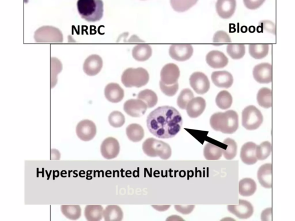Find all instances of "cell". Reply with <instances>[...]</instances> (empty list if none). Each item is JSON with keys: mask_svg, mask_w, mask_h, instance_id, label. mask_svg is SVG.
Listing matches in <instances>:
<instances>
[{"mask_svg": "<svg viewBox=\"0 0 295 221\" xmlns=\"http://www.w3.org/2000/svg\"><path fill=\"white\" fill-rule=\"evenodd\" d=\"M146 125L150 133L159 138H172L178 134L183 125L178 110L171 106H162L152 112L147 117Z\"/></svg>", "mask_w": 295, "mask_h": 221, "instance_id": "cell-1", "label": "cell"}, {"mask_svg": "<svg viewBox=\"0 0 295 221\" xmlns=\"http://www.w3.org/2000/svg\"><path fill=\"white\" fill-rule=\"evenodd\" d=\"M210 125L215 131H220L223 134H234L239 127L238 115L234 110L215 113L210 117Z\"/></svg>", "mask_w": 295, "mask_h": 221, "instance_id": "cell-2", "label": "cell"}, {"mask_svg": "<svg viewBox=\"0 0 295 221\" xmlns=\"http://www.w3.org/2000/svg\"><path fill=\"white\" fill-rule=\"evenodd\" d=\"M102 0H78V10L80 15L88 22H98L103 18Z\"/></svg>", "mask_w": 295, "mask_h": 221, "instance_id": "cell-3", "label": "cell"}, {"mask_svg": "<svg viewBox=\"0 0 295 221\" xmlns=\"http://www.w3.org/2000/svg\"><path fill=\"white\" fill-rule=\"evenodd\" d=\"M149 72L142 67L129 68L122 75L121 82L127 88L144 87L149 82Z\"/></svg>", "mask_w": 295, "mask_h": 221, "instance_id": "cell-4", "label": "cell"}, {"mask_svg": "<svg viewBox=\"0 0 295 221\" xmlns=\"http://www.w3.org/2000/svg\"><path fill=\"white\" fill-rule=\"evenodd\" d=\"M142 150L149 157H159L163 160L170 159L172 155V150L169 144L153 138L145 140L142 144Z\"/></svg>", "mask_w": 295, "mask_h": 221, "instance_id": "cell-5", "label": "cell"}, {"mask_svg": "<svg viewBox=\"0 0 295 221\" xmlns=\"http://www.w3.org/2000/svg\"><path fill=\"white\" fill-rule=\"evenodd\" d=\"M34 40L36 43H62L64 38L58 28L45 25L36 29L34 33Z\"/></svg>", "mask_w": 295, "mask_h": 221, "instance_id": "cell-6", "label": "cell"}, {"mask_svg": "<svg viewBox=\"0 0 295 221\" xmlns=\"http://www.w3.org/2000/svg\"><path fill=\"white\" fill-rule=\"evenodd\" d=\"M264 121L260 110L254 105L247 106L242 112V126L247 130L258 129Z\"/></svg>", "mask_w": 295, "mask_h": 221, "instance_id": "cell-7", "label": "cell"}, {"mask_svg": "<svg viewBox=\"0 0 295 221\" xmlns=\"http://www.w3.org/2000/svg\"><path fill=\"white\" fill-rule=\"evenodd\" d=\"M190 84L198 94L204 95L210 88V82L207 76L202 72H195L190 78Z\"/></svg>", "mask_w": 295, "mask_h": 221, "instance_id": "cell-8", "label": "cell"}, {"mask_svg": "<svg viewBox=\"0 0 295 221\" xmlns=\"http://www.w3.org/2000/svg\"><path fill=\"white\" fill-rule=\"evenodd\" d=\"M76 131L79 139L83 141H90L95 137L96 127L94 122L83 120L78 123Z\"/></svg>", "mask_w": 295, "mask_h": 221, "instance_id": "cell-9", "label": "cell"}, {"mask_svg": "<svg viewBox=\"0 0 295 221\" xmlns=\"http://www.w3.org/2000/svg\"><path fill=\"white\" fill-rule=\"evenodd\" d=\"M120 146L118 140L113 137L105 139L100 146L101 154L104 159L112 160L119 156Z\"/></svg>", "mask_w": 295, "mask_h": 221, "instance_id": "cell-10", "label": "cell"}, {"mask_svg": "<svg viewBox=\"0 0 295 221\" xmlns=\"http://www.w3.org/2000/svg\"><path fill=\"white\" fill-rule=\"evenodd\" d=\"M193 48L189 44H175L171 46L169 50L170 57L177 61H185L191 58Z\"/></svg>", "mask_w": 295, "mask_h": 221, "instance_id": "cell-11", "label": "cell"}, {"mask_svg": "<svg viewBox=\"0 0 295 221\" xmlns=\"http://www.w3.org/2000/svg\"><path fill=\"white\" fill-rule=\"evenodd\" d=\"M228 210L240 219H248L254 213V207L251 203L239 199L238 205H229Z\"/></svg>", "mask_w": 295, "mask_h": 221, "instance_id": "cell-12", "label": "cell"}, {"mask_svg": "<svg viewBox=\"0 0 295 221\" xmlns=\"http://www.w3.org/2000/svg\"><path fill=\"white\" fill-rule=\"evenodd\" d=\"M147 108L144 102L138 99L126 101L124 105L125 112L128 116L134 118L142 116L146 113Z\"/></svg>", "mask_w": 295, "mask_h": 221, "instance_id": "cell-13", "label": "cell"}, {"mask_svg": "<svg viewBox=\"0 0 295 221\" xmlns=\"http://www.w3.org/2000/svg\"><path fill=\"white\" fill-rule=\"evenodd\" d=\"M179 76L180 70L178 66L174 63H168L162 69L161 81L164 84L170 86L178 83Z\"/></svg>", "mask_w": 295, "mask_h": 221, "instance_id": "cell-14", "label": "cell"}, {"mask_svg": "<svg viewBox=\"0 0 295 221\" xmlns=\"http://www.w3.org/2000/svg\"><path fill=\"white\" fill-rule=\"evenodd\" d=\"M272 67L270 63H263L256 65L253 69V77L260 84H269L272 82Z\"/></svg>", "mask_w": 295, "mask_h": 221, "instance_id": "cell-15", "label": "cell"}, {"mask_svg": "<svg viewBox=\"0 0 295 221\" xmlns=\"http://www.w3.org/2000/svg\"><path fill=\"white\" fill-rule=\"evenodd\" d=\"M103 67V60L99 55L93 54L88 57L84 61L83 70L88 76L98 75Z\"/></svg>", "mask_w": 295, "mask_h": 221, "instance_id": "cell-16", "label": "cell"}, {"mask_svg": "<svg viewBox=\"0 0 295 221\" xmlns=\"http://www.w3.org/2000/svg\"><path fill=\"white\" fill-rule=\"evenodd\" d=\"M237 7L236 0H217L216 9L217 14L223 19H229L234 14Z\"/></svg>", "mask_w": 295, "mask_h": 221, "instance_id": "cell-17", "label": "cell"}, {"mask_svg": "<svg viewBox=\"0 0 295 221\" xmlns=\"http://www.w3.org/2000/svg\"><path fill=\"white\" fill-rule=\"evenodd\" d=\"M206 61L214 69H221L228 64L229 59L220 51L213 50L206 55Z\"/></svg>", "mask_w": 295, "mask_h": 221, "instance_id": "cell-18", "label": "cell"}, {"mask_svg": "<svg viewBox=\"0 0 295 221\" xmlns=\"http://www.w3.org/2000/svg\"><path fill=\"white\" fill-rule=\"evenodd\" d=\"M104 95L108 101L117 103L124 99V91L119 84L110 83L105 88Z\"/></svg>", "mask_w": 295, "mask_h": 221, "instance_id": "cell-19", "label": "cell"}, {"mask_svg": "<svg viewBox=\"0 0 295 221\" xmlns=\"http://www.w3.org/2000/svg\"><path fill=\"white\" fill-rule=\"evenodd\" d=\"M206 108V101L201 97H197L189 102L187 106V112L189 117L196 118L204 113Z\"/></svg>", "mask_w": 295, "mask_h": 221, "instance_id": "cell-20", "label": "cell"}, {"mask_svg": "<svg viewBox=\"0 0 295 221\" xmlns=\"http://www.w3.org/2000/svg\"><path fill=\"white\" fill-rule=\"evenodd\" d=\"M256 144L252 142L244 144L241 148V159L247 165H254L258 161L256 156Z\"/></svg>", "mask_w": 295, "mask_h": 221, "instance_id": "cell-21", "label": "cell"}, {"mask_svg": "<svg viewBox=\"0 0 295 221\" xmlns=\"http://www.w3.org/2000/svg\"><path fill=\"white\" fill-rule=\"evenodd\" d=\"M211 79L213 83L218 88H229L234 82L233 76L226 71H214Z\"/></svg>", "mask_w": 295, "mask_h": 221, "instance_id": "cell-22", "label": "cell"}, {"mask_svg": "<svg viewBox=\"0 0 295 221\" xmlns=\"http://www.w3.org/2000/svg\"><path fill=\"white\" fill-rule=\"evenodd\" d=\"M260 183L265 189H271L272 186V166L271 164H265L259 168L257 172Z\"/></svg>", "mask_w": 295, "mask_h": 221, "instance_id": "cell-23", "label": "cell"}, {"mask_svg": "<svg viewBox=\"0 0 295 221\" xmlns=\"http://www.w3.org/2000/svg\"><path fill=\"white\" fill-rule=\"evenodd\" d=\"M153 50L149 45L140 44L134 47L132 50L133 58L137 61H145L150 58Z\"/></svg>", "mask_w": 295, "mask_h": 221, "instance_id": "cell-24", "label": "cell"}, {"mask_svg": "<svg viewBox=\"0 0 295 221\" xmlns=\"http://www.w3.org/2000/svg\"><path fill=\"white\" fill-rule=\"evenodd\" d=\"M256 190V182L252 178H244L239 182V193L243 197H250Z\"/></svg>", "mask_w": 295, "mask_h": 221, "instance_id": "cell-25", "label": "cell"}, {"mask_svg": "<svg viewBox=\"0 0 295 221\" xmlns=\"http://www.w3.org/2000/svg\"><path fill=\"white\" fill-rule=\"evenodd\" d=\"M126 133L130 141L133 142H140L144 137V129L137 123L129 125L126 128Z\"/></svg>", "mask_w": 295, "mask_h": 221, "instance_id": "cell-26", "label": "cell"}, {"mask_svg": "<svg viewBox=\"0 0 295 221\" xmlns=\"http://www.w3.org/2000/svg\"><path fill=\"white\" fill-rule=\"evenodd\" d=\"M103 216L106 221H121L124 214L121 207L117 205H109L103 210Z\"/></svg>", "mask_w": 295, "mask_h": 221, "instance_id": "cell-27", "label": "cell"}, {"mask_svg": "<svg viewBox=\"0 0 295 221\" xmlns=\"http://www.w3.org/2000/svg\"><path fill=\"white\" fill-rule=\"evenodd\" d=\"M103 207L100 205H87L84 215L88 221H99L103 218Z\"/></svg>", "mask_w": 295, "mask_h": 221, "instance_id": "cell-28", "label": "cell"}, {"mask_svg": "<svg viewBox=\"0 0 295 221\" xmlns=\"http://www.w3.org/2000/svg\"><path fill=\"white\" fill-rule=\"evenodd\" d=\"M257 102L259 104L265 108L272 107V91L268 88H263L260 89L256 96Z\"/></svg>", "mask_w": 295, "mask_h": 221, "instance_id": "cell-29", "label": "cell"}, {"mask_svg": "<svg viewBox=\"0 0 295 221\" xmlns=\"http://www.w3.org/2000/svg\"><path fill=\"white\" fill-rule=\"evenodd\" d=\"M138 99L144 102L147 108H153L157 105L158 101V96L156 93L150 89H145L138 94Z\"/></svg>", "mask_w": 295, "mask_h": 221, "instance_id": "cell-30", "label": "cell"}, {"mask_svg": "<svg viewBox=\"0 0 295 221\" xmlns=\"http://www.w3.org/2000/svg\"><path fill=\"white\" fill-rule=\"evenodd\" d=\"M222 149L211 143L206 144L204 150L205 158L207 160H218L222 156Z\"/></svg>", "mask_w": 295, "mask_h": 221, "instance_id": "cell-31", "label": "cell"}, {"mask_svg": "<svg viewBox=\"0 0 295 221\" xmlns=\"http://www.w3.org/2000/svg\"><path fill=\"white\" fill-rule=\"evenodd\" d=\"M269 46L267 44H251L249 45V53L252 58L260 59L267 57Z\"/></svg>", "mask_w": 295, "mask_h": 221, "instance_id": "cell-32", "label": "cell"}, {"mask_svg": "<svg viewBox=\"0 0 295 221\" xmlns=\"http://www.w3.org/2000/svg\"><path fill=\"white\" fill-rule=\"evenodd\" d=\"M61 210L62 213L70 220H77L82 215L81 207L79 205H62Z\"/></svg>", "mask_w": 295, "mask_h": 221, "instance_id": "cell-33", "label": "cell"}, {"mask_svg": "<svg viewBox=\"0 0 295 221\" xmlns=\"http://www.w3.org/2000/svg\"><path fill=\"white\" fill-rule=\"evenodd\" d=\"M216 103L222 109H229L233 104V97L228 91H222L216 96Z\"/></svg>", "mask_w": 295, "mask_h": 221, "instance_id": "cell-34", "label": "cell"}, {"mask_svg": "<svg viewBox=\"0 0 295 221\" xmlns=\"http://www.w3.org/2000/svg\"><path fill=\"white\" fill-rule=\"evenodd\" d=\"M223 143L227 146L226 150L222 149L223 155L227 160H230L235 158L237 154L238 146L237 142L231 138H227Z\"/></svg>", "mask_w": 295, "mask_h": 221, "instance_id": "cell-35", "label": "cell"}, {"mask_svg": "<svg viewBox=\"0 0 295 221\" xmlns=\"http://www.w3.org/2000/svg\"><path fill=\"white\" fill-rule=\"evenodd\" d=\"M197 2L198 0H170V4L174 11L183 12L191 9Z\"/></svg>", "mask_w": 295, "mask_h": 221, "instance_id": "cell-36", "label": "cell"}, {"mask_svg": "<svg viewBox=\"0 0 295 221\" xmlns=\"http://www.w3.org/2000/svg\"><path fill=\"white\" fill-rule=\"evenodd\" d=\"M227 53L234 59H239L245 54V46L243 44H231L227 46Z\"/></svg>", "mask_w": 295, "mask_h": 221, "instance_id": "cell-37", "label": "cell"}, {"mask_svg": "<svg viewBox=\"0 0 295 221\" xmlns=\"http://www.w3.org/2000/svg\"><path fill=\"white\" fill-rule=\"evenodd\" d=\"M272 144L268 141L261 143L256 148V156L257 159L260 161L266 160L271 155Z\"/></svg>", "mask_w": 295, "mask_h": 221, "instance_id": "cell-38", "label": "cell"}, {"mask_svg": "<svg viewBox=\"0 0 295 221\" xmlns=\"http://www.w3.org/2000/svg\"><path fill=\"white\" fill-rule=\"evenodd\" d=\"M51 87L53 88L57 84V76L62 69V63L58 59L54 57L51 58Z\"/></svg>", "mask_w": 295, "mask_h": 221, "instance_id": "cell-39", "label": "cell"}, {"mask_svg": "<svg viewBox=\"0 0 295 221\" xmlns=\"http://www.w3.org/2000/svg\"><path fill=\"white\" fill-rule=\"evenodd\" d=\"M194 98V94L191 89H185L181 91L177 99V104L182 109H186L188 104Z\"/></svg>", "mask_w": 295, "mask_h": 221, "instance_id": "cell-40", "label": "cell"}, {"mask_svg": "<svg viewBox=\"0 0 295 221\" xmlns=\"http://www.w3.org/2000/svg\"><path fill=\"white\" fill-rule=\"evenodd\" d=\"M108 122L112 127L119 128L125 124V118L122 113L115 110L109 114Z\"/></svg>", "mask_w": 295, "mask_h": 221, "instance_id": "cell-41", "label": "cell"}, {"mask_svg": "<svg viewBox=\"0 0 295 221\" xmlns=\"http://www.w3.org/2000/svg\"><path fill=\"white\" fill-rule=\"evenodd\" d=\"M231 40L230 36L226 32L219 31L215 33L213 36V45L220 46L224 44L231 43Z\"/></svg>", "mask_w": 295, "mask_h": 221, "instance_id": "cell-42", "label": "cell"}, {"mask_svg": "<svg viewBox=\"0 0 295 221\" xmlns=\"http://www.w3.org/2000/svg\"><path fill=\"white\" fill-rule=\"evenodd\" d=\"M160 87H161V91L166 96L172 97L174 96L179 89V84L176 83L174 84L168 85L164 84L161 81L160 82Z\"/></svg>", "mask_w": 295, "mask_h": 221, "instance_id": "cell-43", "label": "cell"}, {"mask_svg": "<svg viewBox=\"0 0 295 221\" xmlns=\"http://www.w3.org/2000/svg\"><path fill=\"white\" fill-rule=\"evenodd\" d=\"M265 2V0H243L244 6L251 10L258 9Z\"/></svg>", "mask_w": 295, "mask_h": 221, "instance_id": "cell-44", "label": "cell"}, {"mask_svg": "<svg viewBox=\"0 0 295 221\" xmlns=\"http://www.w3.org/2000/svg\"><path fill=\"white\" fill-rule=\"evenodd\" d=\"M261 28L270 33L275 34V25L271 21H263L260 23Z\"/></svg>", "mask_w": 295, "mask_h": 221, "instance_id": "cell-45", "label": "cell"}, {"mask_svg": "<svg viewBox=\"0 0 295 221\" xmlns=\"http://www.w3.org/2000/svg\"><path fill=\"white\" fill-rule=\"evenodd\" d=\"M175 210L180 212V213L182 214H189L195 209V205H188V206H182V205H175Z\"/></svg>", "mask_w": 295, "mask_h": 221, "instance_id": "cell-46", "label": "cell"}, {"mask_svg": "<svg viewBox=\"0 0 295 221\" xmlns=\"http://www.w3.org/2000/svg\"><path fill=\"white\" fill-rule=\"evenodd\" d=\"M261 220L265 221L272 220V208H268L263 211L261 214Z\"/></svg>", "mask_w": 295, "mask_h": 221, "instance_id": "cell-47", "label": "cell"}, {"mask_svg": "<svg viewBox=\"0 0 295 221\" xmlns=\"http://www.w3.org/2000/svg\"><path fill=\"white\" fill-rule=\"evenodd\" d=\"M52 160H59L60 159V153L57 150H52L51 151Z\"/></svg>", "mask_w": 295, "mask_h": 221, "instance_id": "cell-48", "label": "cell"}, {"mask_svg": "<svg viewBox=\"0 0 295 221\" xmlns=\"http://www.w3.org/2000/svg\"><path fill=\"white\" fill-rule=\"evenodd\" d=\"M153 206L155 209L159 211H166L167 209H169L170 205L169 206Z\"/></svg>", "mask_w": 295, "mask_h": 221, "instance_id": "cell-49", "label": "cell"}]
</instances>
